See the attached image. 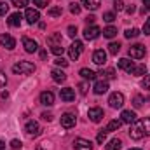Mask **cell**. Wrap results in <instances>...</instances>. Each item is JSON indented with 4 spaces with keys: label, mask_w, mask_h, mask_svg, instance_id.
<instances>
[{
    "label": "cell",
    "mask_w": 150,
    "mask_h": 150,
    "mask_svg": "<svg viewBox=\"0 0 150 150\" xmlns=\"http://www.w3.org/2000/svg\"><path fill=\"white\" fill-rule=\"evenodd\" d=\"M4 149H5V143H4V142L0 140V150H4Z\"/></svg>",
    "instance_id": "9f6ffc18"
},
{
    "label": "cell",
    "mask_w": 150,
    "mask_h": 150,
    "mask_svg": "<svg viewBox=\"0 0 150 150\" xmlns=\"http://www.w3.org/2000/svg\"><path fill=\"white\" fill-rule=\"evenodd\" d=\"M37 150H52V143L51 142H40L37 145Z\"/></svg>",
    "instance_id": "836d02e7"
},
{
    "label": "cell",
    "mask_w": 150,
    "mask_h": 150,
    "mask_svg": "<svg viewBox=\"0 0 150 150\" xmlns=\"http://www.w3.org/2000/svg\"><path fill=\"white\" fill-rule=\"evenodd\" d=\"M12 72L18 75H30L35 72V65L30 63V61H19L12 67Z\"/></svg>",
    "instance_id": "6da1fadb"
},
{
    "label": "cell",
    "mask_w": 150,
    "mask_h": 150,
    "mask_svg": "<svg viewBox=\"0 0 150 150\" xmlns=\"http://www.w3.org/2000/svg\"><path fill=\"white\" fill-rule=\"evenodd\" d=\"M33 5H37V9H44L49 5V0H33Z\"/></svg>",
    "instance_id": "74e56055"
},
{
    "label": "cell",
    "mask_w": 150,
    "mask_h": 150,
    "mask_svg": "<svg viewBox=\"0 0 150 150\" xmlns=\"http://www.w3.org/2000/svg\"><path fill=\"white\" fill-rule=\"evenodd\" d=\"M87 117H89L91 122H101V119L105 117V113H103V110L100 107H93V108H89Z\"/></svg>",
    "instance_id": "ba28073f"
},
{
    "label": "cell",
    "mask_w": 150,
    "mask_h": 150,
    "mask_svg": "<svg viewBox=\"0 0 150 150\" xmlns=\"http://www.w3.org/2000/svg\"><path fill=\"white\" fill-rule=\"evenodd\" d=\"M67 32H68V37L74 38L75 35H77V26H74V25H72V26H68V30H67Z\"/></svg>",
    "instance_id": "7dc6e473"
},
{
    "label": "cell",
    "mask_w": 150,
    "mask_h": 150,
    "mask_svg": "<svg viewBox=\"0 0 150 150\" xmlns=\"http://www.w3.org/2000/svg\"><path fill=\"white\" fill-rule=\"evenodd\" d=\"M120 149H122V142H120L119 138L110 140V142L107 143V147H105V150H120Z\"/></svg>",
    "instance_id": "603a6c76"
},
{
    "label": "cell",
    "mask_w": 150,
    "mask_h": 150,
    "mask_svg": "<svg viewBox=\"0 0 150 150\" xmlns=\"http://www.w3.org/2000/svg\"><path fill=\"white\" fill-rule=\"evenodd\" d=\"M145 74H147V65H134L133 70H131V75H136V77L145 75Z\"/></svg>",
    "instance_id": "d4e9b609"
},
{
    "label": "cell",
    "mask_w": 150,
    "mask_h": 150,
    "mask_svg": "<svg viewBox=\"0 0 150 150\" xmlns=\"http://www.w3.org/2000/svg\"><path fill=\"white\" fill-rule=\"evenodd\" d=\"M40 117H42L44 120H47V122H51V120H52V113H49V112H44Z\"/></svg>",
    "instance_id": "681fc988"
},
{
    "label": "cell",
    "mask_w": 150,
    "mask_h": 150,
    "mask_svg": "<svg viewBox=\"0 0 150 150\" xmlns=\"http://www.w3.org/2000/svg\"><path fill=\"white\" fill-rule=\"evenodd\" d=\"M82 5H84L87 11H96V9L101 5V0H82Z\"/></svg>",
    "instance_id": "7402d4cb"
},
{
    "label": "cell",
    "mask_w": 150,
    "mask_h": 150,
    "mask_svg": "<svg viewBox=\"0 0 150 150\" xmlns=\"http://www.w3.org/2000/svg\"><path fill=\"white\" fill-rule=\"evenodd\" d=\"M93 91H94V94H105V93L108 91V82H107V80H98V82L94 84Z\"/></svg>",
    "instance_id": "e0dca14e"
},
{
    "label": "cell",
    "mask_w": 150,
    "mask_h": 150,
    "mask_svg": "<svg viewBox=\"0 0 150 150\" xmlns=\"http://www.w3.org/2000/svg\"><path fill=\"white\" fill-rule=\"evenodd\" d=\"M25 131L28 136H37V134H40V124L37 120H28L25 126Z\"/></svg>",
    "instance_id": "9c48e42d"
},
{
    "label": "cell",
    "mask_w": 150,
    "mask_h": 150,
    "mask_svg": "<svg viewBox=\"0 0 150 150\" xmlns=\"http://www.w3.org/2000/svg\"><path fill=\"white\" fill-rule=\"evenodd\" d=\"M108 105L112 108H122V105H124V94L122 93H112L110 98H108Z\"/></svg>",
    "instance_id": "277c9868"
},
{
    "label": "cell",
    "mask_w": 150,
    "mask_h": 150,
    "mask_svg": "<svg viewBox=\"0 0 150 150\" xmlns=\"http://www.w3.org/2000/svg\"><path fill=\"white\" fill-rule=\"evenodd\" d=\"M145 45H142V44H134V45H131L129 47V56L133 58V59H143L145 58Z\"/></svg>",
    "instance_id": "3957f363"
},
{
    "label": "cell",
    "mask_w": 150,
    "mask_h": 150,
    "mask_svg": "<svg viewBox=\"0 0 150 150\" xmlns=\"http://www.w3.org/2000/svg\"><path fill=\"white\" fill-rule=\"evenodd\" d=\"M7 23H9V26H14V28H18V26L21 25V14H19V12H14V14H11V16H9V19H7Z\"/></svg>",
    "instance_id": "44dd1931"
},
{
    "label": "cell",
    "mask_w": 150,
    "mask_h": 150,
    "mask_svg": "<svg viewBox=\"0 0 150 150\" xmlns=\"http://www.w3.org/2000/svg\"><path fill=\"white\" fill-rule=\"evenodd\" d=\"M23 47L26 52H35L38 49V44L33 40V38H28V37H23Z\"/></svg>",
    "instance_id": "9a60e30c"
},
{
    "label": "cell",
    "mask_w": 150,
    "mask_h": 150,
    "mask_svg": "<svg viewBox=\"0 0 150 150\" xmlns=\"http://www.w3.org/2000/svg\"><path fill=\"white\" fill-rule=\"evenodd\" d=\"M143 129H142V126H140V120H136V122H133V127H131V131H129V136L133 138V140H142L143 138Z\"/></svg>",
    "instance_id": "30bf717a"
},
{
    "label": "cell",
    "mask_w": 150,
    "mask_h": 150,
    "mask_svg": "<svg viewBox=\"0 0 150 150\" xmlns=\"http://www.w3.org/2000/svg\"><path fill=\"white\" fill-rule=\"evenodd\" d=\"M12 5L18 7V9H23V7L28 5V0H12Z\"/></svg>",
    "instance_id": "8d00e7d4"
},
{
    "label": "cell",
    "mask_w": 150,
    "mask_h": 150,
    "mask_svg": "<svg viewBox=\"0 0 150 150\" xmlns=\"http://www.w3.org/2000/svg\"><path fill=\"white\" fill-rule=\"evenodd\" d=\"M143 33L145 35H150V18H147V21L143 25Z\"/></svg>",
    "instance_id": "bcb514c9"
},
{
    "label": "cell",
    "mask_w": 150,
    "mask_h": 150,
    "mask_svg": "<svg viewBox=\"0 0 150 150\" xmlns=\"http://www.w3.org/2000/svg\"><path fill=\"white\" fill-rule=\"evenodd\" d=\"M120 124H122V120H120V119H115V120H110V122H108V126L105 127V131H107V133H112V131H117V129L120 127Z\"/></svg>",
    "instance_id": "cb8c5ba5"
},
{
    "label": "cell",
    "mask_w": 150,
    "mask_h": 150,
    "mask_svg": "<svg viewBox=\"0 0 150 150\" xmlns=\"http://www.w3.org/2000/svg\"><path fill=\"white\" fill-rule=\"evenodd\" d=\"M74 149L75 150H93V143L89 140H86V138H75Z\"/></svg>",
    "instance_id": "8fae6325"
},
{
    "label": "cell",
    "mask_w": 150,
    "mask_h": 150,
    "mask_svg": "<svg viewBox=\"0 0 150 150\" xmlns=\"http://www.w3.org/2000/svg\"><path fill=\"white\" fill-rule=\"evenodd\" d=\"M140 126H142V129H143V133L145 134H150V119H142L140 120Z\"/></svg>",
    "instance_id": "f546056e"
},
{
    "label": "cell",
    "mask_w": 150,
    "mask_h": 150,
    "mask_svg": "<svg viewBox=\"0 0 150 150\" xmlns=\"http://www.w3.org/2000/svg\"><path fill=\"white\" fill-rule=\"evenodd\" d=\"M103 79H115V70L113 68H108V70H100V74Z\"/></svg>",
    "instance_id": "4dcf8cb0"
},
{
    "label": "cell",
    "mask_w": 150,
    "mask_h": 150,
    "mask_svg": "<svg viewBox=\"0 0 150 150\" xmlns=\"http://www.w3.org/2000/svg\"><path fill=\"white\" fill-rule=\"evenodd\" d=\"M7 11H9V5L5 2H0V16H5Z\"/></svg>",
    "instance_id": "ee69618b"
},
{
    "label": "cell",
    "mask_w": 150,
    "mask_h": 150,
    "mask_svg": "<svg viewBox=\"0 0 150 150\" xmlns=\"http://www.w3.org/2000/svg\"><path fill=\"white\" fill-rule=\"evenodd\" d=\"M5 84H7V77H5L4 72H0V87H2V86H5Z\"/></svg>",
    "instance_id": "816d5d0a"
},
{
    "label": "cell",
    "mask_w": 150,
    "mask_h": 150,
    "mask_svg": "<svg viewBox=\"0 0 150 150\" xmlns=\"http://www.w3.org/2000/svg\"><path fill=\"white\" fill-rule=\"evenodd\" d=\"M107 134H108V133H107L105 129H101V131L98 133V138H96V142H98V143H103V142L107 140Z\"/></svg>",
    "instance_id": "ab89813d"
},
{
    "label": "cell",
    "mask_w": 150,
    "mask_h": 150,
    "mask_svg": "<svg viewBox=\"0 0 150 150\" xmlns=\"http://www.w3.org/2000/svg\"><path fill=\"white\" fill-rule=\"evenodd\" d=\"M134 11H136V7H134V5H133V4H131V5H129V7H126V12H127V14H133V12H134Z\"/></svg>",
    "instance_id": "db71d44e"
},
{
    "label": "cell",
    "mask_w": 150,
    "mask_h": 150,
    "mask_svg": "<svg viewBox=\"0 0 150 150\" xmlns=\"http://www.w3.org/2000/svg\"><path fill=\"white\" fill-rule=\"evenodd\" d=\"M61 12H63V9H61V7H51V9L47 11V14H49L51 18H56V16H61Z\"/></svg>",
    "instance_id": "d6a6232c"
},
{
    "label": "cell",
    "mask_w": 150,
    "mask_h": 150,
    "mask_svg": "<svg viewBox=\"0 0 150 150\" xmlns=\"http://www.w3.org/2000/svg\"><path fill=\"white\" fill-rule=\"evenodd\" d=\"M79 74L82 75V79H86V80H94V79H96V75H98V74H94L93 70H89V68H82Z\"/></svg>",
    "instance_id": "484cf974"
},
{
    "label": "cell",
    "mask_w": 150,
    "mask_h": 150,
    "mask_svg": "<svg viewBox=\"0 0 150 150\" xmlns=\"http://www.w3.org/2000/svg\"><path fill=\"white\" fill-rule=\"evenodd\" d=\"M40 103H42L44 107H52V105H54V94H52L51 91L40 93Z\"/></svg>",
    "instance_id": "7c38bea8"
},
{
    "label": "cell",
    "mask_w": 150,
    "mask_h": 150,
    "mask_svg": "<svg viewBox=\"0 0 150 150\" xmlns=\"http://www.w3.org/2000/svg\"><path fill=\"white\" fill-rule=\"evenodd\" d=\"M21 145H23V143H21L19 140H12V142H11V149H14V150H19Z\"/></svg>",
    "instance_id": "f6af8a7d"
},
{
    "label": "cell",
    "mask_w": 150,
    "mask_h": 150,
    "mask_svg": "<svg viewBox=\"0 0 150 150\" xmlns=\"http://www.w3.org/2000/svg\"><path fill=\"white\" fill-rule=\"evenodd\" d=\"M103 21L113 23V21H115V14H113V12H105V14H103Z\"/></svg>",
    "instance_id": "60d3db41"
},
{
    "label": "cell",
    "mask_w": 150,
    "mask_h": 150,
    "mask_svg": "<svg viewBox=\"0 0 150 150\" xmlns=\"http://www.w3.org/2000/svg\"><path fill=\"white\" fill-rule=\"evenodd\" d=\"M142 86H143V89L150 91V75H147V77H145V80L142 82Z\"/></svg>",
    "instance_id": "c3c4849f"
},
{
    "label": "cell",
    "mask_w": 150,
    "mask_h": 150,
    "mask_svg": "<svg viewBox=\"0 0 150 150\" xmlns=\"http://www.w3.org/2000/svg\"><path fill=\"white\" fill-rule=\"evenodd\" d=\"M70 12L75 14V16L80 14V5H79V4H70Z\"/></svg>",
    "instance_id": "b9f144b4"
},
{
    "label": "cell",
    "mask_w": 150,
    "mask_h": 150,
    "mask_svg": "<svg viewBox=\"0 0 150 150\" xmlns=\"http://www.w3.org/2000/svg\"><path fill=\"white\" fill-rule=\"evenodd\" d=\"M120 120L126 122V124H133V122H136V113L131 112V110H122V113H120Z\"/></svg>",
    "instance_id": "ac0fdd59"
},
{
    "label": "cell",
    "mask_w": 150,
    "mask_h": 150,
    "mask_svg": "<svg viewBox=\"0 0 150 150\" xmlns=\"http://www.w3.org/2000/svg\"><path fill=\"white\" fill-rule=\"evenodd\" d=\"M142 105H143V96L136 94V96L133 98V107H134V108H140Z\"/></svg>",
    "instance_id": "e575fe53"
},
{
    "label": "cell",
    "mask_w": 150,
    "mask_h": 150,
    "mask_svg": "<svg viewBox=\"0 0 150 150\" xmlns=\"http://www.w3.org/2000/svg\"><path fill=\"white\" fill-rule=\"evenodd\" d=\"M0 45H4L5 49L12 51L16 47V38L12 37V35H9V33H2L0 35Z\"/></svg>",
    "instance_id": "52a82bcc"
},
{
    "label": "cell",
    "mask_w": 150,
    "mask_h": 150,
    "mask_svg": "<svg viewBox=\"0 0 150 150\" xmlns=\"http://www.w3.org/2000/svg\"><path fill=\"white\" fill-rule=\"evenodd\" d=\"M47 44H51V45H58V44H61V33H52L51 37L47 38Z\"/></svg>",
    "instance_id": "f1b7e54d"
},
{
    "label": "cell",
    "mask_w": 150,
    "mask_h": 150,
    "mask_svg": "<svg viewBox=\"0 0 150 150\" xmlns=\"http://www.w3.org/2000/svg\"><path fill=\"white\" fill-rule=\"evenodd\" d=\"M101 33H103L107 38H113L115 35H117V28H115V26H107V28H103Z\"/></svg>",
    "instance_id": "4316f807"
},
{
    "label": "cell",
    "mask_w": 150,
    "mask_h": 150,
    "mask_svg": "<svg viewBox=\"0 0 150 150\" xmlns=\"http://www.w3.org/2000/svg\"><path fill=\"white\" fill-rule=\"evenodd\" d=\"M79 89H80L82 94H86V93H87V84H86V82H80V84H79Z\"/></svg>",
    "instance_id": "f907efd6"
},
{
    "label": "cell",
    "mask_w": 150,
    "mask_h": 150,
    "mask_svg": "<svg viewBox=\"0 0 150 150\" xmlns=\"http://www.w3.org/2000/svg\"><path fill=\"white\" fill-rule=\"evenodd\" d=\"M93 63H94V65H105V63H107V52H105L103 49L94 51V54H93Z\"/></svg>",
    "instance_id": "5bb4252c"
},
{
    "label": "cell",
    "mask_w": 150,
    "mask_h": 150,
    "mask_svg": "<svg viewBox=\"0 0 150 150\" xmlns=\"http://www.w3.org/2000/svg\"><path fill=\"white\" fill-rule=\"evenodd\" d=\"M140 35V30L138 28H127L126 32H124V37L126 38H136Z\"/></svg>",
    "instance_id": "83f0119b"
},
{
    "label": "cell",
    "mask_w": 150,
    "mask_h": 150,
    "mask_svg": "<svg viewBox=\"0 0 150 150\" xmlns=\"http://www.w3.org/2000/svg\"><path fill=\"white\" fill-rule=\"evenodd\" d=\"M113 9L119 12V11H122L124 9V4H122V0H113Z\"/></svg>",
    "instance_id": "7bdbcfd3"
},
{
    "label": "cell",
    "mask_w": 150,
    "mask_h": 150,
    "mask_svg": "<svg viewBox=\"0 0 150 150\" xmlns=\"http://www.w3.org/2000/svg\"><path fill=\"white\" fill-rule=\"evenodd\" d=\"M143 9L145 11H150V0H143Z\"/></svg>",
    "instance_id": "11a10c76"
},
{
    "label": "cell",
    "mask_w": 150,
    "mask_h": 150,
    "mask_svg": "<svg viewBox=\"0 0 150 150\" xmlns=\"http://www.w3.org/2000/svg\"><path fill=\"white\" fill-rule=\"evenodd\" d=\"M86 21H87V26H89V25H93V23L96 21V18H94V16L91 14V16H87V18H86Z\"/></svg>",
    "instance_id": "f5cc1de1"
},
{
    "label": "cell",
    "mask_w": 150,
    "mask_h": 150,
    "mask_svg": "<svg viewBox=\"0 0 150 150\" xmlns=\"http://www.w3.org/2000/svg\"><path fill=\"white\" fill-rule=\"evenodd\" d=\"M54 63H56V67H61V68H67V67H68V61H65L61 56H58Z\"/></svg>",
    "instance_id": "f35d334b"
},
{
    "label": "cell",
    "mask_w": 150,
    "mask_h": 150,
    "mask_svg": "<svg viewBox=\"0 0 150 150\" xmlns=\"http://www.w3.org/2000/svg\"><path fill=\"white\" fill-rule=\"evenodd\" d=\"M129 150H142V149H129Z\"/></svg>",
    "instance_id": "6f0895ef"
},
{
    "label": "cell",
    "mask_w": 150,
    "mask_h": 150,
    "mask_svg": "<svg viewBox=\"0 0 150 150\" xmlns=\"http://www.w3.org/2000/svg\"><path fill=\"white\" fill-rule=\"evenodd\" d=\"M25 18L28 21V25H33V23H37L38 19H40V12H38V9H26Z\"/></svg>",
    "instance_id": "4fadbf2b"
},
{
    "label": "cell",
    "mask_w": 150,
    "mask_h": 150,
    "mask_svg": "<svg viewBox=\"0 0 150 150\" xmlns=\"http://www.w3.org/2000/svg\"><path fill=\"white\" fill-rule=\"evenodd\" d=\"M59 96H61L63 101H74L75 100V91L72 87H65V89L59 91Z\"/></svg>",
    "instance_id": "2e32d148"
},
{
    "label": "cell",
    "mask_w": 150,
    "mask_h": 150,
    "mask_svg": "<svg viewBox=\"0 0 150 150\" xmlns=\"http://www.w3.org/2000/svg\"><path fill=\"white\" fill-rule=\"evenodd\" d=\"M133 67H134V63H133V61H129L127 58H122V59H119V68H120V70H124V72L131 74Z\"/></svg>",
    "instance_id": "ffe728a7"
},
{
    "label": "cell",
    "mask_w": 150,
    "mask_h": 150,
    "mask_svg": "<svg viewBox=\"0 0 150 150\" xmlns=\"http://www.w3.org/2000/svg\"><path fill=\"white\" fill-rule=\"evenodd\" d=\"M82 51H84V44H82L80 40H74L72 45H70V49H68L70 59H79L80 54H82Z\"/></svg>",
    "instance_id": "7a4b0ae2"
},
{
    "label": "cell",
    "mask_w": 150,
    "mask_h": 150,
    "mask_svg": "<svg viewBox=\"0 0 150 150\" xmlns=\"http://www.w3.org/2000/svg\"><path fill=\"white\" fill-rule=\"evenodd\" d=\"M51 52H52L54 56H63L65 47H61V44H58V45H51Z\"/></svg>",
    "instance_id": "1f68e13d"
},
{
    "label": "cell",
    "mask_w": 150,
    "mask_h": 150,
    "mask_svg": "<svg viewBox=\"0 0 150 150\" xmlns=\"http://www.w3.org/2000/svg\"><path fill=\"white\" fill-rule=\"evenodd\" d=\"M108 51H110V54H117V52L120 51V44H119V42H112V44L108 45Z\"/></svg>",
    "instance_id": "d590c367"
},
{
    "label": "cell",
    "mask_w": 150,
    "mask_h": 150,
    "mask_svg": "<svg viewBox=\"0 0 150 150\" xmlns=\"http://www.w3.org/2000/svg\"><path fill=\"white\" fill-rule=\"evenodd\" d=\"M75 122H77V117H75V113L72 112H67L61 115V126L65 127V129H70V127H74Z\"/></svg>",
    "instance_id": "5b68a950"
},
{
    "label": "cell",
    "mask_w": 150,
    "mask_h": 150,
    "mask_svg": "<svg viewBox=\"0 0 150 150\" xmlns=\"http://www.w3.org/2000/svg\"><path fill=\"white\" fill-rule=\"evenodd\" d=\"M100 33H101V28L91 25V26H87V28L84 30V38H86V40H94V38L100 37Z\"/></svg>",
    "instance_id": "8992f818"
},
{
    "label": "cell",
    "mask_w": 150,
    "mask_h": 150,
    "mask_svg": "<svg viewBox=\"0 0 150 150\" xmlns=\"http://www.w3.org/2000/svg\"><path fill=\"white\" fill-rule=\"evenodd\" d=\"M51 77H52V80L58 82V84H63V82L67 80V74H65L63 70H59V68H54V70L51 72Z\"/></svg>",
    "instance_id": "d6986e66"
}]
</instances>
